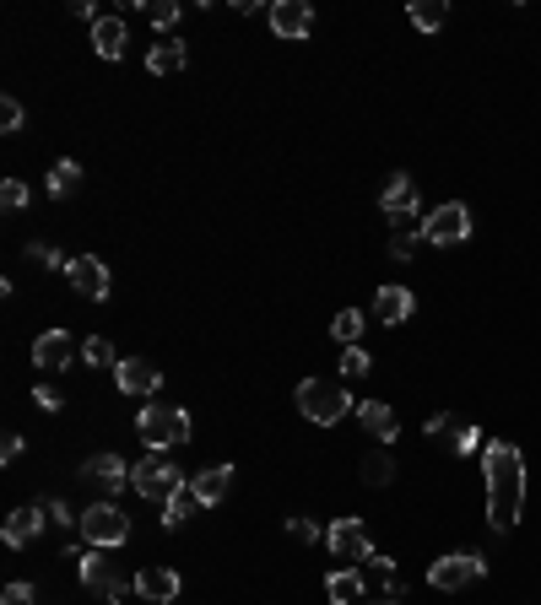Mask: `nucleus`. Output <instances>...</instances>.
<instances>
[{"label": "nucleus", "instance_id": "nucleus-1", "mask_svg": "<svg viewBox=\"0 0 541 605\" xmlns=\"http://www.w3.org/2000/svg\"><path fill=\"white\" fill-rule=\"evenodd\" d=\"M482 476H487V524L514 530L525 508V454L509 438H493L482 454Z\"/></svg>", "mask_w": 541, "mask_h": 605}, {"label": "nucleus", "instance_id": "nucleus-2", "mask_svg": "<svg viewBox=\"0 0 541 605\" xmlns=\"http://www.w3.org/2000/svg\"><path fill=\"white\" fill-rule=\"evenodd\" d=\"M293 400H298V416H303V422H314V427H336L347 411H358V406H352V395L336 379H303Z\"/></svg>", "mask_w": 541, "mask_h": 605}, {"label": "nucleus", "instance_id": "nucleus-3", "mask_svg": "<svg viewBox=\"0 0 541 605\" xmlns=\"http://www.w3.org/2000/svg\"><path fill=\"white\" fill-rule=\"evenodd\" d=\"M130 487H136L147 503H168L174 492H184L190 487V476L168 460V454H157V449H147V460H136L130 465Z\"/></svg>", "mask_w": 541, "mask_h": 605}, {"label": "nucleus", "instance_id": "nucleus-4", "mask_svg": "<svg viewBox=\"0 0 541 605\" xmlns=\"http://www.w3.org/2000/svg\"><path fill=\"white\" fill-rule=\"evenodd\" d=\"M136 433L147 449H179V443H190V411H179V406H147L136 416Z\"/></svg>", "mask_w": 541, "mask_h": 605}, {"label": "nucleus", "instance_id": "nucleus-5", "mask_svg": "<svg viewBox=\"0 0 541 605\" xmlns=\"http://www.w3.org/2000/svg\"><path fill=\"white\" fill-rule=\"evenodd\" d=\"M76 530H82V541H87V546H98V551H114V546H125V541H130V519H125V508H120V503H109V497H103V503H92Z\"/></svg>", "mask_w": 541, "mask_h": 605}, {"label": "nucleus", "instance_id": "nucleus-6", "mask_svg": "<svg viewBox=\"0 0 541 605\" xmlns=\"http://www.w3.org/2000/svg\"><path fill=\"white\" fill-rule=\"evenodd\" d=\"M482 573H487V557H482V551H450V557H439L428 568V584L439 589V595H460V589L477 584Z\"/></svg>", "mask_w": 541, "mask_h": 605}, {"label": "nucleus", "instance_id": "nucleus-7", "mask_svg": "<svg viewBox=\"0 0 541 605\" xmlns=\"http://www.w3.org/2000/svg\"><path fill=\"white\" fill-rule=\"evenodd\" d=\"M466 238H471V211L460 206V200H444L439 211H428V217H422V244L455 249V244H466Z\"/></svg>", "mask_w": 541, "mask_h": 605}, {"label": "nucleus", "instance_id": "nucleus-8", "mask_svg": "<svg viewBox=\"0 0 541 605\" xmlns=\"http://www.w3.org/2000/svg\"><path fill=\"white\" fill-rule=\"evenodd\" d=\"M76 562H82V584L92 589V595H103L109 605H120V600L130 595V589H136V584H125L120 568H114V562L103 557V551H82Z\"/></svg>", "mask_w": 541, "mask_h": 605}, {"label": "nucleus", "instance_id": "nucleus-9", "mask_svg": "<svg viewBox=\"0 0 541 605\" xmlns=\"http://www.w3.org/2000/svg\"><path fill=\"white\" fill-rule=\"evenodd\" d=\"M325 546H331L336 562H347V568H358V562L374 557V541H368V524L363 519H336L331 530H325Z\"/></svg>", "mask_w": 541, "mask_h": 605}, {"label": "nucleus", "instance_id": "nucleus-10", "mask_svg": "<svg viewBox=\"0 0 541 605\" xmlns=\"http://www.w3.org/2000/svg\"><path fill=\"white\" fill-rule=\"evenodd\" d=\"M65 281H71L82 298H92V303H103V298H109V287H114L109 265H103L98 254H76V260L65 265Z\"/></svg>", "mask_w": 541, "mask_h": 605}, {"label": "nucleus", "instance_id": "nucleus-11", "mask_svg": "<svg viewBox=\"0 0 541 605\" xmlns=\"http://www.w3.org/2000/svg\"><path fill=\"white\" fill-rule=\"evenodd\" d=\"M379 211L395 222V227H406L417 217V184H412V173H390L385 184H379Z\"/></svg>", "mask_w": 541, "mask_h": 605}, {"label": "nucleus", "instance_id": "nucleus-12", "mask_svg": "<svg viewBox=\"0 0 541 605\" xmlns=\"http://www.w3.org/2000/svg\"><path fill=\"white\" fill-rule=\"evenodd\" d=\"M82 481H87V487H98L103 497H114L130 481V465L120 460V454H87V460H82Z\"/></svg>", "mask_w": 541, "mask_h": 605}, {"label": "nucleus", "instance_id": "nucleus-13", "mask_svg": "<svg viewBox=\"0 0 541 605\" xmlns=\"http://www.w3.org/2000/svg\"><path fill=\"white\" fill-rule=\"evenodd\" d=\"M44 524H49V514H44V503H28V508H11V519L0 524V541H6V546H33L38 535H44Z\"/></svg>", "mask_w": 541, "mask_h": 605}, {"label": "nucleus", "instance_id": "nucleus-14", "mask_svg": "<svg viewBox=\"0 0 541 605\" xmlns=\"http://www.w3.org/2000/svg\"><path fill=\"white\" fill-rule=\"evenodd\" d=\"M76 362V341L65 330H44L33 341V368H44V373H60V368H71Z\"/></svg>", "mask_w": 541, "mask_h": 605}, {"label": "nucleus", "instance_id": "nucleus-15", "mask_svg": "<svg viewBox=\"0 0 541 605\" xmlns=\"http://www.w3.org/2000/svg\"><path fill=\"white\" fill-rule=\"evenodd\" d=\"M271 28H276V38H309V28H314V6L309 0H276L271 6Z\"/></svg>", "mask_w": 541, "mask_h": 605}, {"label": "nucleus", "instance_id": "nucleus-16", "mask_svg": "<svg viewBox=\"0 0 541 605\" xmlns=\"http://www.w3.org/2000/svg\"><path fill=\"white\" fill-rule=\"evenodd\" d=\"M114 384H120V395H152L157 384H163V373L152 368L147 357H120V368H114Z\"/></svg>", "mask_w": 541, "mask_h": 605}, {"label": "nucleus", "instance_id": "nucleus-17", "mask_svg": "<svg viewBox=\"0 0 541 605\" xmlns=\"http://www.w3.org/2000/svg\"><path fill=\"white\" fill-rule=\"evenodd\" d=\"M412 308H417V298H412V287H379L374 292V319L379 325H406V319H412Z\"/></svg>", "mask_w": 541, "mask_h": 605}, {"label": "nucleus", "instance_id": "nucleus-18", "mask_svg": "<svg viewBox=\"0 0 541 605\" xmlns=\"http://www.w3.org/2000/svg\"><path fill=\"white\" fill-rule=\"evenodd\" d=\"M228 487H233V465H211V470H201V476H190V492H195L201 508H217L222 497H228Z\"/></svg>", "mask_w": 541, "mask_h": 605}, {"label": "nucleus", "instance_id": "nucleus-19", "mask_svg": "<svg viewBox=\"0 0 541 605\" xmlns=\"http://www.w3.org/2000/svg\"><path fill=\"white\" fill-rule=\"evenodd\" d=\"M358 422H363V433H374L379 443H390L401 438V422H395V411L390 406H379V400H358Z\"/></svg>", "mask_w": 541, "mask_h": 605}, {"label": "nucleus", "instance_id": "nucleus-20", "mask_svg": "<svg viewBox=\"0 0 541 605\" xmlns=\"http://www.w3.org/2000/svg\"><path fill=\"white\" fill-rule=\"evenodd\" d=\"M136 595L152 600V605H168V600L179 595V573L174 568H141L136 573Z\"/></svg>", "mask_w": 541, "mask_h": 605}, {"label": "nucleus", "instance_id": "nucleus-21", "mask_svg": "<svg viewBox=\"0 0 541 605\" xmlns=\"http://www.w3.org/2000/svg\"><path fill=\"white\" fill-rule=\"evenodd\" d=\"M125 44H130V33H125L120 17H98V22H92V49H98L103 60H125Z\"/></svg>", "mask_w": 541, "mask_h": 605}, {"label": "nucleus", "instance_id": "nucleus-22", "mask_svg": "<svg viewBox=\"0 0 541 605\" xmlns=\"http://www.w3.org/2000/svg\"><path fill=\"white\" fill-rule=\"evenodd\" d=\"M184 65H190V49H184V38H163V44H152V55H147V71H152V76H179Z\"/></svg>", "mask_w": 541, "mask_h": 605}, {"label": "nucleus", "instance_id": "nucleus-23", "mask_svg": "<svg viewBox=\"0 0 541 605\" xmlns=\"http://www.w3.org/2000/svg\"><path fill=\"white\" fill-rule=\"evenodd\" d=\"M325 595H331V605H363V573L358 568H336L331 578H325Z\"/></svg>", "mask_w": 541, "mask_h": 605}, {"label": "nucleus", "instance_id": "nucleus-24", "mask_svg": "<svg viewBox=\"0 0 541 605\" xmlns=\"http://www.w3.org/2000/svg\"><path fill=\"white\" fill-rule=\"evenodd\" d=\"M406 17H412L417 33H439L444 22H450V6H444V0H412V6H406Z\"/></svg>", "mask_w": 541, "mask_h": 605}, {"label": "nucleus", "instance_id": "nucleus-25", "mask_svg": "<svg viewBox=\"0 0 541 605\" xmlns=\"http://www.w3.org/2000/svg\"><path fill=\"white\" fill-rule=\"evenodd\" d=\"M76 184H82V168H76V157H60V163L49 168V195H55V200H71Z\"/></svg>", "mask_w": 541, "mask_h": 605}, {"label": "nucleus", "instance_id": "nucleus-26", "mask_svg": "<svg viewBox=\"0 0 541 605\" xmlns=\"http://www.w3.org/2000/svg\"><path fill=\"white\" fill-rule=\"evenodd\" d=\"M363 481H368V487H390V481H395V460H390L385 443H379L374 454H363Z\"/></svg>", "mask_w": 541, "mask_h": 605}, {"label": "nucleus", "instance_id": "nucleus-27", "mask_svg": "<svg viewBox=\"0 0 541 605\" xmlns=\"http://www.w3.org/2000/svg\"><path fill=\"white\" fill-rule=\"evenodd\" d=\"M82 362H87V368H120L109 335H87V341H82Z\"/></svg>", "mask_w": 541, "mask_h": 605}, {"label": "nucleus", "instance_id": "nucleus-28", "mask_svg": "<svg viewBox=\"0 0 541 605\" xmlns=\"http://www.w3.org/2000/svg\"><path fill=\"white\" fill-rule=\"evenodd\" d=\"M363 325H368V314H363V308H341V314L331 319V335H336L341 346H352V341L363 335Z\"/></svg>", "mask_w": 541, "mask_h": 605}, {"label": "nucleus", "instance_id": "nucleus-29", "mask_svg": "<svg viewBox=\"0 0 541 605\" xmlns=\"http://www.w3.org/2000/svg\"><path fill=\"white\" fill-rule=\"evenodd\" d=\"M195 508H201V503H195V492H190V487H184V492H174V497L163 503V530H179V524L190 519Z\"/></svg>", "mask_w": 541, "mask_h": 605}, {"label": "nucleus", "instance_id": "nucleus-30", "mask_svg": "<svg viewBox=\"0 0 541 605\" xmlns=\"http://www.w3.org/2000/svg\"><path fill=\"white\" fill-rule=\"evenodd\" d=\"M368 368H374V357H368L363 346H347V352H341V379H368Z\"/></svg>", "mask_w": 541, "mask_h": 605}, {"label": "nucleus", "instance_id": "nucleus-31", "mask_svg": "<svg viewBox=\"0 0 541 605\" xmlns=\"http://www.w3.org/2000/svg\"><path fill=\"white\" fill-rule=\"evenodd\" d=\"M28 184H22V179H6V184H0V206H6V211H28Z\"/></svg>", "mask_w": 541, "mask_h": 605}, {"label": "nucleus", "instance_id": "nucleus-32", "mask_svg": "<svg viewBox=\"0 0 541 605\" xmlns=\"http://www.w3.org/2000/svg\"><path fill=\"white\" fill-rule=\"evenodd\" d=\"M147 17L157 22V28H174V22H179V0H147Z\"/></svg>", "mask_w": 541, "mask_h": 605}, {"label": "nucleus", "instance_id": "nucleus-33", "mask_svg": "<svg viewBox=\"0 0 541 605\" xmlns=\"http://www.w3.org/2000/svg\"><path fill=\"white\" fill-rule=\"evenodd\" d=\"M287 535H293L298 546H314V541H320L325 530H320V524H314V519H287Z\"/></svg>", "mask_w": 541, "mask_h": 605}, {"label": "nucleus", "instance_id": "nucleus-34", "mask_svg": "<svg viewBox=\"0 0 541 605\" xmlns=\"http://www.w3.org/2000/svg\"><path fill=\"white\" fill-rule=\"evenodd\" d=\"M477 443H482V433H477V427H466V422H460L455 433H450V449H455V454H471Z\"/></svg>", "mask_w": 541, "mask_h": 605}, {"label": "nucleus", "instance_id": "nucleus-35", "mask_svg": "<svg viewBox=\"0 0 541 605\" xmlns=\"http://www.w3.org/2000/svg\"><path fill=\"white\" fill-rule=\"evenodd\" d=\"M28 254H33L38 265H44V271H65V265H71V260H60V249H49V244H33Z\"/></svg>", "mask_w": 541, "mask_h": 605}, {"label": "nucleus", "instance_id": "nucleus-36", "mask_svg": "<svg viewBox=\"0 0 541 605\" xmlns=\"http://www.w3.org/2000/svg\"><path fill=\"white\" fill-rule=\"evenodd\" d=\"M0 130H6V136H11V130H22V103L17 98L0 103Z\"/></svg>", "mask_w": 541, "mask_h": 605}, {"label": "nucleus", "instance_id": "nucleus-37", "mask_svg": "<svg viewBox=\"0 0 541 605\" xmlns=\"http://www.w3.org/2000/svg\"><path fill=\"white\" fill-rule=\"evenodd\" d=\"M0 605H38V595H33V584H6Z\"/></svg>", "mask_w": 541, "mask_h": 605}, {"label": "nucleus", "instance_id": "nucleus-38", "mask_svg": "<svg viewBox=\"0 0 541 605\" xmlns=\"http://www.w3.org/2000/svg\"><path fill=\"white\" fill-rule=\"evenodd\" d=\"M455 427H460V422H455V416H450V411H439V416H433V422H428V438H439V443H450V433H455Z\"/></svg>", "mask_w": 541, "mask_h": 605}, {"label": "nucleus", "instance_id": "nucleus-39", "mask_svg": "<svg viewBox=\"0 0 541 605\" xmlns=\"http://www.w3.org/2000/svg\"><path fill=\"white\" fill-rule=\"evenodd\" d=\"M44 514H49V524H65V530H71V524H82V519L71 514V508L60 503V497H49V503H44Z\"/></svg>", "mask_w": 541, "mask_h": 605}, {"label": "nucleus", "instance_id": "nucleus-40", "mask_svg": "<svg viewBox=\"0 0 541 605\" xmlns=\"http://www.w3.org/2000/svg\"><path fill=\"white\" fill-rule=\"evenodd\" d=\"M33 400H38L44 411H60V406H65V395H60L55 384H38V389H33Z\"/></svg>", "mask_w": 541, "mask_h": 605}, {"label": "nucleus", "instance_id": "nucleus-41", "mask_svg": "<svg viewBox=\"0 0 541 605\" xmlns=\"http://www.w3.org/2000/svg\"><path fill=\"white\" fill-rule=\"evenodd\" d=\"M412 254H417V238H406V233H401V238H390V260H401V265H406Z\"/></svg>", "mask_w": 541, "mask_h": 605}, {"label": "nucleus", "instance_id": "nucleus-42", "mask_svg": "<svg viewBox=\"0 0 541 605\" xmlns=\"http://www.w3.org/2000/svg\"><path fill=\"white\" fill-rule=\"evenodd\" d=\"M17 454H22V433H6V438H0V460H17Z\"/></svg>", "mask_w": 541, "mask_h": 605}, {"label": "nucleus", "instance_id": "nucleus-43", "mask_svg": "<svg viewBox=\"0 0 541 605\" xmlns=\"http://www.w3.org/2000/svg\"><path fill=\"white\" fill-rule=\"evenodd\" d=\"M368 605H401V600H390V595H385V600H368Z\"/></svg>", "mask_w": 541, "mask_h": 605}]
</instances>
